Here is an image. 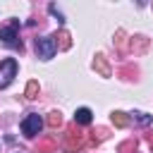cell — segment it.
Wrapping results in <instances>:
<instances>
[{
  "mask_svg": "<svg viewBox=\"0 0 153 153\" xmlns=\"http://www.w3.org/2000/svg\"><path fill=\"white\" fill-rule=\"evenodd\" d=\"M53 151V141H45L43 146H41V153H50Z\"/></svg>",
  "mask_w": 153,
  "mask_h": 153,
  "instance_id": "7c38bea8",
  "label": "cell"
},
{
  "mask_svg": "<svg viewBox=\"0 0 153 153\" xmlns=\"http://www.w3.org/2000/svg\"><path fill=\"white\" fill-rule=\"evenodd\" d=\"M38 96V81H29L26 86V98H36Z\"/></svg>",
  "mask_w": 153,
  "mask_h": 153,
  "instance_id": "9c48e42d",
  "label": "cell"
},
{
  "mask_svg": "<svg viewBox=\"0 0 153 153\" xmlns=\"http://www.w3.org/2000/svg\"><path fill=\"white\" fill-rule=\"evenodd\" d=\"M55 38H60V48H69V33L67 31H60V33H55Z\"/></svg>",
  "mask_w": 153,
  "mask_h": 153,
  "instance_id": "ba28073f",
  "label": "cell"
},
{
  "mask_svg": "<svg viewBox=\"0 0 153 153\" xmlns=\"http://www.w3.org/2000/svg\"><path fill=\"white\" fill-rule=\"evenodd\" d=\"M148 143H151V146H153V134H151V136H148Z\"/></svg>",
  "mask_w": 153,
  "mask_h": 153,
  "instance_id": "4fadbf2b",
  "label": "cell"
},
{
  "mask_svg": "<svg viewBox=\"0 0 153 153\" xmlns=\"http://www.w3.org/2000/svg\"><path fill=\"white\" fill-rule=\"evenodd\" d=\"M91 120H93V115H91L88 108H79V110L74 112V122H76V124H91Z\"/></svg>",
  "mask_w": 153,
  "mask_h": 153,
  "instance_id": "5b68a950",
  "label": "cell"
},
{
  "mask_svg": "<svg viewBox=\"0 0 153 153\" xmlns=\"http://www.w3.org/2000/svg\"><path fill=\"white\" fill-rule=\"evenodd\" d=\"M14 76H17V60H12V57L2 60L0 62V88L10 86Z\"/></svg>",
  "mask_w": 153,
  "mask_h": 153,
  "instance_id": "277c9868",
  "label": "cell"
},
{
  "mask_svg": "<svg viewBox=\"0 0 153 153\" xmlns=\"http://www.w3.org/2000/svg\"><path fill=\"white\" fill-rule=\"evenodd\" d=\"M55 53H57L55 36H43V38H36V55H38L41 60H50Z\"/></svg>",
  "mask_w": 153,
  "mask_h": 153,
  "instance_id": "7a4b0ae2",
  "label": "cell"
},
{
  "mask_svg": "<svg viewBox=\"0 0 153 153\" xmlns=\"http://www.w3.org/2000/svg\"><path fill=\"white\" fill-rule=\"evenodd\" d=\"M48 124H50V127H60V124H62V117H60V112H50V117H48Z\"/></svg>",
  "mask_w": 153,
  "mask_h": 153,
  "instance_id": "30bf717a",
  "label": "cell"
},
{
  "mask_svg": "<svg viewBox=\"0 0 153 153\" xmlns=\"http://www.w3.org/2000/svg\"><path fill=\"white\" fill-rule=\"evenodd\" d=\"M79 146H81V134L69 131V134H67V148H69V151H74V148H79Z\"/></svg>",
  "mask_w": 153,
  "mask_h": 153,
  "instance_id": "8992f818",
  "label": "cell"
},
{
  "mask_svg": "<svg viewBox=\"0 0 153 153\" xmlns=\"http://www.w3.org/2000/svg\"><path fill=\"white\" fill-rule=\"evenodd\" d=\"M41 127H43V120H41V115H36V112H31V115H26V117L22 120V134L29 136V139H33L36 134H41Z\"/></svg>",
  "mask_w": 153,
  "mask_h": 153,
  "instance_id": "3957f363",
  "label": "cell"
},
{
  "mask_svg": "<svg viewBox=\"0 0 153 153\" xmlns=\"http://www.w3.org/2000/svg\"><path fill=\"white\" fill-rule=\"evenodd\" d=\"M0 41L10 48H19L22 50V41H19V22L17 19H10L7 24L0 26Z\"/></svg>",
  "mask_w": 153,
  "mask_h": 153,
  "instance_id": "6da1fadb",
  "label": "cell"
},
{
  "mask_svg": "<svg viewBox=\"0 0 153 153\" xmlns=\"http://www.w3.org/2000/svg\"><path fill=\"white\" fill-rule=\"evenodd\" d=\"M136 120H139L141 124H148V122H151V117H148V115H143V112H136Z\"/></svg>",
  "mask_w": 153,
  "mask_h": 153,
  "instance_id": "8fae6325",
  "label": "cell"
},
{
  "mask_svg": "<svg viewBox=\"0 0 153 153\" xmlns=\"http://www.w3.org/2000/svg\"><path fill=\"white\" fill-rule=\"evenodd\" d=\"M112 122H115V127H127L129 117H127L124 112H112Z\"/></svg>",
  "mask_w": 153,
  "mask_h": 153,
  "instance_id": "52a82bcc",
  "label": "cell"
}]
</instances>
